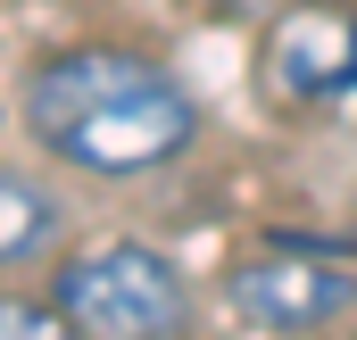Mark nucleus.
Listing matches in <instances>:
<instances>
[{
  "label": "nucleus",
  "mask_w": 357,
  "mask_h": 340,
  "mask_svg": "<svg viewBox=\"0 0 357 340\" xmlns=\"http://www.w3.org/2000/svg\"><path fill=\"white\" fill-rule=\"evenodd\" d=\"M25 125L84 174H142L191 141V100L142 50H59L25 75Z\"/></svg>",
  "instance_id": "nucleus-1"
},
{
  "label": "nucleus",
  "mask_w": 357,
  "mask_h": 340,
  "mask_svg": "<svg viewBox=\"0 0 357 340\" xmlns=\"http://www.w3.org/2000/svg\"><path fill=\"white\" fill-rule=\"evenodd\" d=\"M50 307L67 316V332L158 340V332H183L191 282H183L175 257L142 249V241H108V249H84L50 274Z\"/></svg>",
  "instance_id": "nucleus-2"
},
{
  "label": "nucleus",
  "mask_w": 357,
  "mask_h": 340,
  "mask_svg": "<svg viewBox=\"0 0 357 340\" xmlns=\"http://www.w3.org/2000/svg\"><path fill=\"white\" fill-rule=\"evenodd\" d=\"M233 307L258 324V332H316L333 316L357 307V274L324 265L316 249H266V257H241L233 265Z\"/></svg>",
  "instance_id": "nucleus-3"
},
{
  "label": "nucleus",
  "mask_w": 357,
  "mask_h": 340,
  "mask_svg": "<svg viewBox=\"0 0 357 340\" xmlns=\"http://www.w3.org/2000/svg\"><path fill=\"white\" fill-rule=\"evenodd\" d=\"M274 84L291 91V100L349 91V17H333V8H299V17L274 33Z\"/></svg>",
  "instance_id": "nucleus-4"
},
{
  "label": "nucleus",
  "mask_w": 357,
  "mask_h": 340,
  "mask_svg": "<svg viewBox=\"0 0 357 340\" xmlns=\"http://www.w3.org/2000/svg\"><path fill=\"white\" fill-rule=\"evenodd\" d=\"M50 233H59V208H50L25 174H0V265H8V257H33Z\"/></svg>",
  "instance_id": "nucleus-5"
},
{
  "label": "nucleus",
  "mask_w": 357,
  "mask_h": 340,
  "mask_svg": "<svg viewBox=\"0 0 357 340\" xmlns=\"http://www.w3.org/2000/svg\"><path fill=\"white\" fill-rule=\"evenodd\" d=\"M50 332H67L59 307H42V299H8V291H0V340H50Z\"/></svg>",
  "instance_id": "nucleus-6"
},
{
  "label": "nucleus",
  "mask_w": 357,
  "mask_h": 340,
  "mask_svg": "<svg viewBox=\"0 0 357 340\" xmlns=\"http://www.w3.org/2000/svg\"><path fill=\"white\" fill-rule=\"evenodd\" d=\"M349 91H357V17H349Z\"/></svg>",
  "instance_id": "nucleus-7"
}]
</instances>
